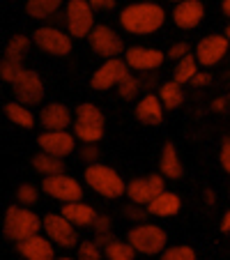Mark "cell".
<instances>
[{
	"label": "cell",
	"mask_w": 230,
	"mask_h": 260,
	"mask_svg": "<svg viewBox=\"0 0 230 260\" xmlns=\"http://www.w3.org/2000/svg\"><path fill=\"white\" fill-rule=\"evenodd\" d=\"M163 23H166V12L152 0L132 3L120 12V25L129 35H154Z\"/></svg>",
	"instance_id": "6da1fadb"
},
{
	"label": "cell",
	"mask_w": 230,
	"mask_h": 260,
	"mask_svg": "<svg viewBox=\"0 0 230 260\" xmlns=\"http://www.w3.org/2000/svg\"><path fill=\"white\" fill-rule=\"evenodd\" d=\"M44 228V221L35 214L32 210H28L25 205H10L5 212V219H3V237L10 242H21L30 235H37V233Z\"/></svg>",
	"instance_id": "7a4b0ae2"
},
{
	"label": "cell",
	"mask_w": 230,
	"mask_h": 260,
	"mask_svg": "<svg viewBox=\"0 0 230 260\" xmlns=\"http://www.w3.org/2000/svg\"><path fill=\"white\" fill-rule=\"evenodd\" d=\"M74 134L81 143H99L106 134V118L102 108L94 104L83 102L76 106V118H74Z\"/></svg>",
	"instance_id": "3957f363"
},
{
	"label": "cell",
	"mask_w": 230,
	"mask_h": 260,
	"mask_svg": "<svg viewBox=\"0 0 230 260\" xmlns=\"http://www.w3.org/2000/svg\"><path fill=\"white\" fill-rule=\"evenodd\" d=\"M85 182L94 193L104 198H120L127 193V182L122 180V175L104 164H92L85 168Z\"/></svg>",
	"instance_id": "277c9868"
},
{
	"label": "cell",
	"mask_w": 230,
	"mask_h": 260,
	"mask_svg": "<svg viewBox=\"0 0 230 260\" xmlns=\"http://www.w3.org/2000/svg\"><path fill=\"white\" fill-rule=\"evenodd\" d=\"M72 35L64 32L62 28H55V25H40V28L32 30V42L35 46L44 53L53 55V58H67L72 53Z\"/></svg>",
	"instance_id": "5b68a950"
},
{
	"label": "cell",
	"mask_w": 230,
	"mask_h": 260,
	"mask_svg": "<svg viewBox=\"0 0 230 260\" xmlns=\"http://www.w3.org/2000/svg\"><path fill=\"white\" fill-rule=\"evenodd\" d=\"M127 240L134 244V249L141 255H161L166 249L168 235L163 228L152 223H138L127 233Z\"/></svg>",
	"instance_id": "8992f818"
},
{
	"label": "cell",
	"mask_w": 230,
	"mask_h": 260,
	"mask_svg": "<svg viewBox=\"0 0 230 260\" xmlns=\"http://www.w3.org/2000/svg\"><path fill=\"white\" fill-rule=\"evenodd\" d=\"M67 32L72 35L74 40H83V37H90L94 28V7L90 5V0H69L67 7Z\"/></svg>",
	"instance_id": "52a82bcc"
},
{
	"label": "cell",
	"mask_w": 230,
	"mask_h": 260,
	"mask_svg": "<svg viewBox=\"0 0 230 260\" xmlns=\"http://www.w3.org/2000/svg\"><path fill=\"white\" fill-rule=\"evenodd\" d=\"M42 191L46 196L55 198L60 203H72L83 198V187L76 177L67 175V173H55V175H44L42 182Z\"/></svg>",
	"instance_id": "ba28073f"
},
{
	"label": "cell",
	"mask_w": 230,
	"mask_h": 260,
	"mask_svg": "<svg viewBox=\"0 0 230 260\" xmlns=\"http://www.w3.org/2000/svg\"><path fill=\"white\" fill-rule=\"evenodd\" d=\"M90 42V49H92L94 55L104 60H111V58H120L124 53V42L111 25H94L92 32L88 37Z\"/></svg>",
	"instance_id": "9c48e42d"
},
{
	"label": "cell",
	"mask_w": 230,
	"mask_h": 260,
	"mask_svg": "<svg viewBox=\"0 0 230 260\" xmlns=\"http://www.w3.org/2000/svg\"><path fill=\"white\" fill-rule=\"evenodd\" d=\"M44 233L51 237V242L62 249H72V246L79 244V233H76V226H74L72 221L62 214V212H51L46 214L44 219Z\"/></svg>",
	"instance_id": "30bf717a"
},
{
	"label": "cell",
	"mask_w": 230,
	"mask_h": 260,
	"mask_svg": "<svg viewBox=\"0 0 230 260\" xmlns=\"http://www.w3.org/2000/svg\"><path fill=\"white\" fill-rule=\"evenodd\" d=\"M166 177L163 175H143V177H134L132 182H127V198L141 205H150L154 198L161 191H166Z\"/></svg>",
	"instance_id": "8fae6325"
},
{
	"label": "cell",
	"mask_w": 230,
	"mask_h": 260,
	"mask_svg": "<svg viewBox=\"0 0 230 260\" xmlns=\"http://www.w3.org/2000/svg\"><path fill=\"white\" fill-rule=\"evenodd\" d=\"M129 69H132V67L127 64V60H124V58H111V60H106V62H104L102 67L92 74L90 85H92V90H97V92L111 90V88H115V85H118L124 76H127Z\"/></svg>",
	"instance_id": "7c38bea8"
},
{
	"label": "cell",
	"mask_w": 230,
	"mask_h": 260,
	"mask_svg": "<svg viewBox=\"0 0 230 260\" xmlns=\"http://www.w3.org/2000/svg\"><path fill=\"white\" fill-rule=\"evenodd\" d=\"M76 141H79L76 134H69L67 129H44L37 136V145L55 157H69L76 152Z\"/></svg>",
	"instance_id": "4fadbf2b"
},
{
	"label": "cell",
	"mask_w": 230,
	"mask_h": 260,
	"mask_svg": "<svg viewBox=\"0 0 230 260\" xmlns=\"http://www.w3.org/2000/svg\"><path fill=\"white\" fill-rule=\"evenodd\" d=\"M12 88H14V97L25 106H37L44 99V83L40 74L32 69H23V74L12 83Z\"/></svg>",
	"instance_id": "5bb4252c"
},
{
	"label": "cell",
	"mask_w": 230,
	"mask_h": 260,
	"mask_svg": "<svg viewBox=\"0 0 230 260\" xmlns=\"http://www.w3.org/2000/svg\"><path fill=\"white\" fill-rule=\"evenodd\" d=\"M230 49V42L225 35H207L196 44V58L201 62V67H214L225 58Z\"/></svg>",
	"instance_id": "9a60e30c"
},
{
	"label": "cell",
	"mask_w": 230,
	"mask_h": 260,
	"mask_svg": "<svg viewBox=\"0 0 230 260\" xmlns=\"http://www.w3.org/2000/svg\"><path fill=\"white\" fill-rule=\"evenodd\" d=\"M168 55L159 49H150V46H132L124 51V60L134 72H157Z\"/></svg>",
	"instance_id": "2e32d148"
},
{
	"label": "cell",
	"mask_w": 230,
	"mask_h": 260,
	"mask_svg": "<svg viewBox=\"0 0 230 260\" xmlns=\"http://www.w3.org/2000/svg\"><path fill=\"white\" fill-rule=\"evenodd\" d=\"M16 249H19L21 258H25V260H53L55 258V249H53L51 237L49 235L42 237L40 233L16 242Z\"/></svg>",
	"instance_id": "e0dca14e"
},
{
	"label": "cell",
	"mask_w": 230,
	"mask_h": 260,
	"mask_svg": "<svg viewBox=\"0 0 230 260\" xmlns=\"http://www.w3.org/2000/svg\"><path fill=\"white\" fill-rule=\"evenodd\" d=\"M205 19V7L201 0H180L175 3L173 10V23L182 30H191L201 25V21Z\"/></svg>",
	"instance_id": "ac0fdd59"
},
{
	"label": "cell",
	"mask_w": 230,
	"mask_h": 260,
	"mask_svg": "<svg viewBox=\"0 0 230 260\" xmlns=\"http://www.w3.org/2000/svg\"><path fill=\"white\" fill-rule=\"evenodd\" d=\"M163 113H166V106H163L161 97H157V94H145L136 106L138 122L147 124V127H159L163 122Z\"/></svg>",
	"instance_id": "d6986e66"
},
{
	"label": "cell",
	"mask_w": 230,
	"mask_h": 260,
	"mask_svg": "<svg viewBox=\"0 0 230 260\" xmlns=\"http://www.w3.org/2000/svg\"><path fill=\"white\" fill-rule=\"evenodd\" d=\"M60 212H62L76 228H92L99 216L92 205L83 203V198H81V201H72V203H62V210Z\"/></svg>",
	"instance_id": "ffe728a7"
},
{
	"label": "cell",
	"mask_w": 230,
	"mask_h": 260,
	"mask_svg": "<svg viewBox=\"0 0 230 260\" xmlns=\"http://www.w3.org/2000/svg\"><path fill=\"white\" fill-rule=\"evenodd\" d=\"M40 124L44 129H67L72 127V111L60 102H51L42 108Z\"/></svg>",
	"instance_id": "44dd1931"
},
{
	"label": "cell",
	"mask_w": 230,
	"mask_h": 260,
	"mask_svg": "<svg viewBox=\"0 0 230 260\" xmlns=\"http://www.w3.org/2000/svg\"><path fill=\"white\" fill-rule=\"evenodd\" d=\"M159 171L166 180H180L184 175V166H182V159L180 152L173 143H163V150H161V159H159Z\"/></svg>",
	"instance_id": "7402d4cb"
},
{
	"label": "cell",
	"mask_w": 230,
	"mask_h": 260,
	"mask_svg": "<svg viewBox=\"0 0 230 260\" xmlns=\"http://www.w3.org/2000/svg\"><path fill=\"white\" fill-rule=\"evenodd\" d=\"M152 216H175L182 210V198L173 191H161L147 205Z\"/></svg>",
	"instance_id": "603a6c76"
},
{
	"label": "cell",
	"mask_w": 230,
	"mask_h": 260,
	"mask_svg": "<svg viewBox=\"0 0 230 260\" xmlns=\"http://www.w3.org/2000/svg\"><path fill=\"white\" fill-rule=\"evenodd\" d=\"M3 113L7 115L10 122H14L16 127H21V129L35 127V115H32V111H30V106L21 104L19 99H16V102H7L5 106H3Z\"/></svg>",
	"instance_id": "cb8c5ba5"
},
{
	"label": "cell",
	"mask_w": 230,
	"mask_h": 260,
	"mask_svg": "<svg viewBox=\"0 0 230 260\" xmlns=\"http://www.w3.org/2000/svg\"><path fill=\"white\" fill-rule=\"evenodd\" d=\"M32 168L40 175H55V173H64V157H55L51 152L42 150L40 154L32 157Z\"/></svg>",
	"instance_id": "d4e9b609"
},
{
	"label": "cell",
	"mask_w": 230,
	"mask_h": 260,
	"mask_svg": "<svg viewBox=\"0 0 230 260\" xmlns=\"http://www.w3.org/2000/svg\"><path fill=\"white\" fill-rule=\"evenodd\" d=\"M60 7H62V0H25V14L37 21H46Z\"/></svg>",
	"instance_id": "484cf974"
},
{
	"label": "cell",
	"mask_w": 230,
	"mask_h": 260,
	"mask_svg": "<svg viewBox=\"0 0 230 260\" xmlns=\"http://www.w3.org/2000/svg\"><path fill=\"white\" fill-rule=\"evenodd\" d=\"M159 97H161L166 111H175V108H180L182 102H184V90H182V83H177L175 79L161 83L159 85Z\"/></svg>",
	"instance_id": "4316f807"
},
{
	"label": "cell",
	"mask_w": 230,
	"mask_h": 260,
	"mask_svg": "<svg viewBox=\"0 0 230 260\" xmlns=\"http://www.w3.org/2000/svg\"><path fill=\"white\" fill-rule=\"evenodd\" d=\"M198 67H201V62H198L196 55H184L182 60H177L175 62V69H173V79L177 81V83H191V79L196 76Z\"/></svg>",
	"instance_id": "83f0119b"
},
{
	"label": "cell",
	"mask_w": 230,
	"mask_h": 260,
	"mask_svg": "<svg viewBox=\"0 0 230 260\" xmlns=\"http://www.w3.org/2000/svg\"><path fill=\"white\" fill-rule=\"evenodd\" d=\"M138 255V251L134 249L132 242H120V240H113L108 246H104V258L108 260H134Z\"/></svg>",
	"instance_id": "f1b7e54d"
},
{
	"label": "cell",
	"mask_w": 230,
	"mask_h": 260,
	"mask_svg": "<svg viewBox=\"0 0 230 260\" xmlns=\"http://www.w3.org/2000/svg\"><path fill=\"white\" fill-rule=\"evenodd\" d=\"M28 51H30L28 35H14V37L7 42V46H5V58H12V60L23 62V58L28 55Z\"/></svg>",
	"instance_id": "f546056e"
},
{
	"label": "cell",
	"mask_w": 230,
	"mask_h": 260,
	"mask_svg": "<svg viewBox=\"0 0 230 260\" xmlns=\"http://www.w3.org/2000/svg\"><path fill=\"white\" fill-rule=\"evenodd\" d=\"M143 90V81H141V76H134L132 72L124 76L122 81L118 83V97L120 99H134V97H138V92Z\"/></svg>",
	"instance_id": "4dcf8cb0"
},
{
	"label": "cell",
	"mask_w": 230,
	"mask_h": 260,
	"mask_svg": "<svg viewBox=\"0 0 230 260\" xmlns=\"http://www.w3.org/2000/svg\"><path fill=\"white\" fill-rule=\"evenodd\" d=\"M23 69L25 67L19 62V60L3 58V62H0V79L5 81V83H14L21 74H23Z\"/></svg>",
	"instance_id": "1f68e13d"
},
{
	"label": "cell",
	"mask_w": 230,
	"mask_h": 260,
	"mask_svg": "<svg viewBox=\"0 0 230 260\" xmlns=\"http://www.w3.org/2000/svg\"><path fill=\"white\" fill-rule=\"evenodd\" d=\"M16 201L25 207L37 205V203H40V189L35 187V184H28V182H25V184H21V187L16 189Z\"/></svg>",
	"instance_id": "d6a6232c"
},
{
	"label": "cell",
	"mask_w": 230,
	"mask_h": 260,
	"mask_svg": "<svg viewBox=\"0 0 230 260\" xmlns=\"http://www.w3.org/2000/svg\"><path fill=\"white\" fill-rule=\"evenodd\" d=\"M198 253L191 246H171V249H163L161 260H196Z\"/></svg>",
	"instance_id": "836d02e7"
},
{
	"label": "cell",
	"mask_w": 230,
	"mask_h": 260,
	"mask_svg": "<svg viewBox=\"0 0 230 260\" xmlns=\"http://www.w3.org/2000/svg\"><path fill=\"white\" fill-rule=\"evenodd\" d=\"M122 214L127 216L129 221H134V223H143V221L147 219V214H150V210H147V205H141V203L129 201V205H124Z\"/></svg>",
	"instance_id": "e575fe53"
},
{
	"label": "cell",
	"mask_w": 230,
	"mask_h": 260,
	"mask_svg": "<svg viewBox=\"0 0 230 260\" xmlns=\"http://www.w3.org/2000/svg\"><path fill=\"white\" fill-rule=\"evenodd\" d=\"M79 159H81V164H88V166L99 164L102 150H99V145H94V143H83V145L79 147Z\"/></svg>",
	"instance_id": "d590c367"
},
{
	"label": "cell",
	"mask_w": 230,
	"mask_h": 260,
	"mask_svg": "<svg viewBox=\"0 0 230 260\" xmlns=\"http://www.w3.org/2000/svg\"><path fill=\"white\" fill-rule=\"evenodd\" d=\"M102 255H104V246H99L94 240L79 244V258L81 260H99Z\"/></svg>",
	"instance_id": "8d00e7d4"
},
{
	"label": "cell",
	"mask_w": 230,
	"mask_h": 260,
	"mask_svg": "<svg viewBox=\"0 0 230 260\" xmlns=\"http://www.w3.org/2000/svg\"><path fill=\"white\" fill-rule=\"evenodd\" d=\"M191 53V46L186 44V42H175V44L168 49V60H173V62H177V60H182L184 55H189Z\"/></svg>",
	"instance_id": "74e56055"
},
{
	"label": "cell",
	"mask_w": 230,
	"mask_h": 260,
	"mask_svg": "<svg viewBox=\"0 0 230 260\" xmlns=\"http://www.w3.org/2000/svg\"><path fill=\"white\" fill-rule=\"evenodd\" d=\"M219 159H221V166H223V171L230 175V138H225L223 145H221V154H219Z\"/></svg>",
	"instance_id": "f35d334b"
},
{
	"label": "cell",
	"mask_w": 230,
	"mask_h": 260,
	"mask_svg": "<svg viewBox=\"0 0 230 260\" xmlns=\"http://www.w3.org/2000/svg\"><path fill=\"white\" fill-rule=\"evenodd\" d=\"M210 83H212V74L210 72H201V69H198L196 76L191 79V85H193V88H205V85H210Z\"/></svg>",
	"instance_id": "ab89813d"
},
{
	"label": "cell",
	"mask_w": 230,
	"mask_h": 260,
	"mask_svg": "<svg viewBox=\"0 0 230 260\" xmlns=\"http://www.w3.org/2000/svg\"><path fill=\"white\" fill-rule=\"evenodd\" d=\"M90 5L97 12H111V10H115L118 0H90Z\"/></svg>",
	"instance_id": "60d3db41"
},
{
	"label": "cell",
	"mask_w": 230,
	"mask_h": 260,
	"mask_svg": "<svg viewBox=\"0 0 230 260\" xmlns=\"http://www.w3.org/2000/svg\"><path fill=\"white\" fill-rule=\"evenodd\" d=\"M46 23H49V25H55V28H60L62 23H67V12H64V10L53 12V14L46 19Z\"/></svg>",
	"instance_id": "b9f144b4"
},
{
	"label": "cell",
	"mask_w": 230,
	"mask_h": 260,
	"mask_svg": "<svg viewBox=\"0 0 230 260\" xmlns=\"http://www.w3.org/2000/svg\"><path fill=\"white\" fill-rule=\"evenodd\" d=\"M94 233H104V231H111V216L108 214H99L97 221H94Z\"/></svg>",
	"instance_id": "7bdbcfd3"
},
{
	"label": "cell",
	"mask_w": 230,
	"mask_h": 260,
	"mask_svg": "<svg viewBox=\"0 0 230 260\" xmlns=\"http://www.w3.org/2000/svg\"><path fill=\"white\" fill-rule=\"evenodd\" d=\"M113 240H115V235H113L111 231H104V233H97V235H94V242H97L99 246H108Z\"/></svg>",
	"instance_id": "ee69618b"
},
{
	"label": "cell",
	"mask_w": 230,
	"mask_h": 260,
	"mask_svg": "<svg viewBox=\"0 0 230 260\" xmlns=\"http://www.w3.org/2000/svg\"><path fill=\"white\" fill-rule=\"evenodd\" d=\"M225 104H228V99H225V97L214 99V102H212V111H214V113H223V111H225Z\"/></svg>",
	"instance_id": "f6af8a7d"
},
{
	"label": "cell",
	"mask_w": 230,
	"mask_h": 260,
	"mask_svg": "<svg viewBox=\"0 0 230 260\" xmlns=\"http://www.w3.org/2000/svg\"><path fill=\"white\" fill-rule=\"evenodd\" d=\"M147 76L145 79H141L143 81V90H152L154 85H157V81H154V72H145Z\"/></svg>",
	"instance_id": "bcb514c9"
},
{
	"label": "cell",
	"mask_w": 230,
	"mask_h": 260,
	"mask_svg": "<svg viewBox=\"0 0 230 260\" xmlns=\"http://www.w3.org/2000/svg\"><path fill=\"white\" fill-rule=\"evenodd\" d=\"M203 201H205V205L214 207L216 205V193L212 191V189H205V191H203Z\"/></svg>",
	"instance_id": "7dc6e473"
},
{
	"label": "cell",
	"mask_w": 230,
	"mask_h": 260,
	"mask_svg": "<svg viewBox=\"0 0 230 260\" xmlns=\"http://www.w3.org/2000/svg\"><path fill=\"white\" fill-rule=\"evenodd\" d=\"M221 233H230V210L223 212V219H221Z\"/></svg>",
	"instance_id": "c3c4849f"
},
{
	"label": "cell",
	"mask_w": 230,
	"mask_h": 260,
	"mask_svg": "<svg viewBox=\"0 0 230 260\" xmlns=\"http://www.w3.org/2000/svg\"><path fill=\"white\" fill-rule=\"evenodd\" d=\"M221 12L230 19V0H223V3H221Z\"/></svg>",
	"instance_id": "681fc988"
},
{
	"label": "cell",
	"mask_w": 230,
	"mask_h": 260,
	"mask_svg": "<svg viewBox=\"0 0 230 260\" xmlns=\"http://www.w3.org/2000/svg\"><path fill=\"white\" fill-rule=\"evenodd\" d=\"M223 35H225V37H228V42H230V23L225 25V32H223Z\"/></svg>",
	"instance_id": "f907efd6"
},
{
	"label": "cell",
	"mask_w": 230,
	"mask_h": 260,
	"mask_svg": "<svg viewBox=\"0 0 230 260\" xmlns=\"http://www.w3.org/2000/svg\"><path fill=\"white\" fill-rule=\"evenodd\" d=\"M171 3H180V0H171Z\"/></svg>",
	"instance_id": "816d5d0a"
}]
</instances>
